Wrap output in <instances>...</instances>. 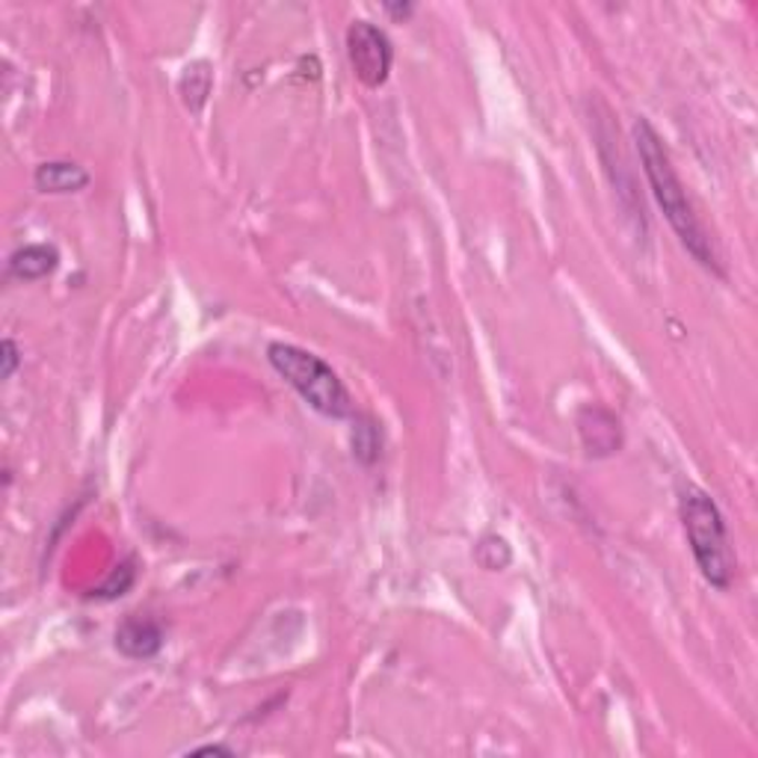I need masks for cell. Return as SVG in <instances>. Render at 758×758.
<instances>
[{
  "instance_id": "6da1fadb",
  "label": "cell",
  "mask_w": 758,
  "mask_h": 758,
  "mask_svg": "<svg viewBox=\"0 0 758 758\" xmlns=\"http://www.w3.org/2000/svg\"><path fill=\"white\" fill-rule=\"evenodd\" d=\"M634 143H638L640 164L649 178V187L655 193V202L661 204L666 222L673 225V232L678 234V241L685 243V250L694 255L705 270H712L717 276H723L720 259L714 250L712 238L703 229V222L694 213V204L687 199L682 178L675 176L673 160L666 155L664 139L657 137V130L652 128V122L640 116L634 122Z\"/></svg>"
},
{
  "instance_id": "7a4b0ae2",
  "label": "cell",
  "mask_w": 758,
  "mask_h": 758,
  "mask_svg": "<svg viewBox=\"0 0 758 758\" xmlns=\"http://www.w3.org/2000/svg\"><path fill=\"white\" fill-rule=\"evenodd\" d=\"M678 516L685 525L687 543L694 551L699 572L717 590H729L735 581V555L729 546V530L723 522L720 507L708 492L685 486L678 498Z\"/></svg>"
},
{
  "instance_id": "3957f363",
  "label": "cell",
  "mask_w": 758,
  "mask_h": 758,
  "mask_svg": "<svg viewBox=\"0 0 758 758\" xmlns=\"http://www.w3.org/2000/svg\"><path fill=\"white\" fill-rule=\"evenodd\" d=\"M267 361L315 412L335 421L352 418L350 391L320 356L294 344H270Z\"/></svg>"
},
{
  "instance_id": "277c9868",
  "label": "cell",
  "mask_w": 758,
  "mask_h": 758,
  "mask_svg": "<svg viewBox=\"0 0 758 758\" xmlns=\"http://www.w3.org/2000/svg\"><path fill=\"white\" fill-rule=\"evenodd\" d=\"M347 56H350L352 74L359 77L368 90H379L389 81L391 63H394V48L386 30H379L370 21H352L347 30Z\"/></svg>"
},
{
  "instance_id": "5b68a950",
  "label": "cell",
  "mask_w": 758,
  "mask_h": 758,
  "mask_svg": "<svg viewBox=\"0 0 758 758\" xmlns=\"http://www.w3.org/2000/svg\"><path fill=\"white\" fill-rule=\"evenodd\" d=\"M578 435L590 456H613L622 448V427L604 407H583L578 412Z\"/></svg>"
},
{
  "instance_id": "8992f818",
  "label": "cell",
  "mask_w": 758,
  "mask_h": 758,
  "mask_svg": "<svg viewBox=\"0 0 758 758\" xmlns=\"http://www.w3.org/2000/svg\"><path fill=\"white\" fill-rule=\"evenodd\" d=\"M164 629L155 617H137L130 613L116 629V649L130 661H148L164 649Z\"/></svg>"
},
{
  "instance_id": "52a82bcc",
  "label": "cell",
  "mask_w": 758,
  "mask_h": 758,
  "mask_svg": "<svg viewBox=\"0 0 758 758\" xmlns=\"http://www.w3.org/2000/svg\"><path fill=\"white\" fill-rule=\"evenodd\" d=\"M33 181H36L42 193H77V190H84L90 185V172L84 167L72 164V160H48V164L36 167Z\"/></svg>"
},
{
  "instance_id": "ba28073f",
  "label": "cell",
  "mask_w": 758,
  "mask_h": 758,
  "mask_svg": "<svg viewBox=\"0 0 758 758\" xmlns=\"http://www.w3.org/2000/svg\"><path fill=\"white\" fill-rule=\"evenodd\" d=\"M60 264V252L48 243H30L10 255V276L19 282H39L51 276Z\"/></svg>"
},
{
  "instance_id": "9c48e42d",
  "label": "cell",
  "mask_w": 758,
  "mask_h": 758,
  "mask_svg": "<svg viewBox=\"0 0 758 758\" xmlns=\"http://www.w3.org/2000/svg\"><path fill=\"white\" fill-rule=\"evenodd\" d=\"M211 86H213V69H211V63H204V60H196V63L187 65L185 74H181V81H178L181 98H185V104L193 113L202 110L204 102H208V95H211Z\"/></svg>"
},
{
  "instance_id": "30bf717a",
  "label": "cell",
  "mask_w": 758,
  "mask_h": 758,
  "mask_svg": "<svg viewBox=\"0 0 758 758\" xmlns=\"http://www.w3.org/2000/svg\"><path fill=\"white\" fill-rule=\"evenodd\" d=\"M352 456L359 460L361 465H373L382 453V435H379V427L373 418L368 415H352Z\"/></svg>"
},
{
  "instance_id": "8fae6325",
  "label": "cell",
  "mask_w": 758,
  "mask_h": 758,
  "mask_svg": "<svg viewBox=\"0 0 758 758\" xmlns=\"http://www.w3.org/2000/svg\"><path fill=\"white\" fill-rule=\"evenodd\" d=\"M509 560H513V551H509L507 539L492 537V534L481 539V546H477V564H481L483 569L501 572V569H507Z\"/></svg>"
},
{
  "instance_id": "7c38bea8",
  "label": "cell",
  "mask_w": 758,
  "mask_h": 758,
  "mask_svg": "<svg viewBox=\"0 0 758 758\" xmlns=\"http://www.w3.org/2000/svg\"><path fill=\"white\" fill-rule=\"evenodd\" d=\"M134 578H137L134 566L130 564L119 566V569L107 578V583H102L98 590H93V596H98V599H116V596H125V592L134 587Z\"/></svg>"
},
{
  "instance_id": "4fadbf2b",
  "label": "cell",
  "mask_w": 758,
  "mask_h": 758,
  "mask_svg": "<svg viewBox=\"0 0 758 758\" xmlns=\"http://www.w3.org/2000/svg\"><path fill=\"white\" fill-rule=\"evenodd\" d=\"M0 377L3 379H12V373L19 370L21 365V352H19V344L12 341V338H3V344H0Z\"/></svg>"
},
{
  "instance_id": "5bb4252c",
  "label": "cell",
  "mask_w": 758,
  "mask_h": 758,
  "mask_svg": "<svg viewBox=\"0 0 758 758\" xmlns=\"http://www.w3.org/2000/svg\"><path fill=\"white\" fill-rule=\"evenodd\" d=\"M386 12H389V15H394V19H409V15L415 12V7H412V3H389V7H386Z\"/></svg>"
},
{
  "instance_id": "9a60e30c",
  "label": "cell",
  "mask_w": 758,
  "mask_h": 758,
  "mask_svg": "<svg viewBox=\"0 0 758 758\" xmlns=\"http://www.w3.org/2000/svg\"><path fill=\"white\" fill-rule=\"evenodd\" d=\"M193 756H234L229 747H220V744H211V747L193 749Z\"/></svg>"
}]
</instances>
